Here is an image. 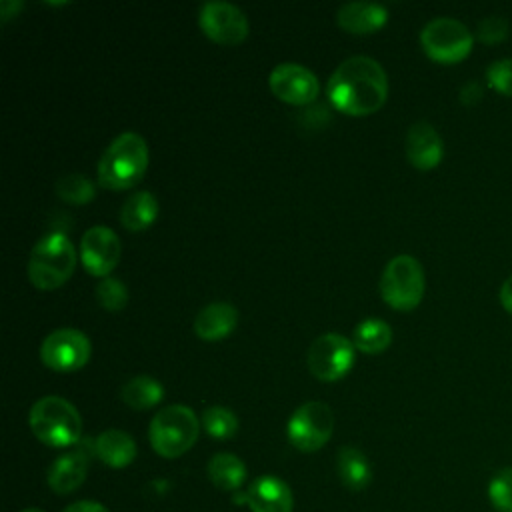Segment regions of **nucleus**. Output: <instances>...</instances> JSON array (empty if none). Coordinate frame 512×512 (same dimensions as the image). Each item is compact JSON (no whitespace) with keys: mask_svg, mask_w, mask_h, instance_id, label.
Segmentation results:
<instances>
[{"mask_svg":"<svg viewBox=\"0 0 512 512\" xmlns=\"http://www.w3.org/2000/svg\"><path fill=\"white\" fill-rule=\"evenodd\" d=\"M326 94L340 112L372 114L386 100L388 78L374 58L356 54L336 66L328 78Z\"/></svg>","mask_w":512,"mask_h":512,"instance_id":"1","label":"nucleus"},{"mask_svg":"<svg viewBox=\"0 0 512 512\" xmlns=\"http://www.w3.org/2000/svg\"><path fill=\"white\" fill-rule=\"evenodd\" d=\"M148 146L136 132H122L102 152L96 176L104 188L122 190L134 186L146 172Z\"/></svg>","mask_w":512,"mask_h":512,"instance_id":"2","label":"nucleus"},{"mask_svg":"<svg viewBox=\"0 0 512 512\" xmlns=\"http://www.w3.org/2000/svg\"><path fill=\"white\" fill-rule=\"evenodd\" d=\"M76 266V250L62 232L42 236L28 258V278L40 290H54L70 278Z\"/></svg>","mask_w":512,"mask_h":512,"instance_id":"3","label":"nucleus"},{"mask_svg":"<svg viewBox=\"0 0 512 512\" xmlns=\"http://www.w3.org/2000/svg\"><path fill=\"white\" fill-rule=\"evenodd\" d=\"M28 424L40 442L54 448L74 444L82 432L78 410L60 396H44L36 400L30 408Z\"/></svg>","mask_w":512,"mask_h":512,"instance_id":"4","label":"nucleus"},{"mask_svg":"<svg viewBox=\"0 0 512 512\" xmlns=\"http://www.w3.org/2000/svg\"><path fill=\"white\" fill-rule=\"evenodd\" d=\"M200 422L196 414L182 404H170L154 414L148 436L152 448L164 458L184 454L198 438Z\"/></svg>","mask_w":512,"mask_h":512,"instance_id":"5","label":"nucleus"},{"mask_svg":"<svg viewBox=\"0 0 512 512\" xmlns=\"http://www.w3.org/2000/svg\"><path fill=\"white\" fill-rule=\"evenodd\" d=\"M380 294L396 310H412L424 294V270L410 254H398L382 270Z\"/></svg>","mask_w":512,"mask_h":512,"instance_id":"6","label":"nucleus"},{"mask_svg":"<svg viewBox=\"0 0 512 512\" xmlns=\"http://www.w3.org/2000/svg\"><path fill=\"white\" fill-rule=\"evenodd\" d=\"M420 44L432 60L452 64L470 54L472 32L460 20L440 16L426 22L420 32Z\"/></svg>","mask_w":512,"mask_h":512,"instance_id":"7","label":"nucleus"},{"mask_svg":"<svg viewBox=\"0 0 512 512\" xmlns=\"http://www.w3.org/2000/svg\"><path fill=\"white\" fill-rule=\"evenodd\" d=\"M334 430V414L324 402H306L294 410L288 420L286 434L294 448L314 452L322 448Z\"/></svg>","mask_w":512,"mask_h":512,"instance_id":"8","label":"nucleus"},{"mask_svg":"<svg viewBox=\"0 0 512 512\" xmlns=\"http://www.w3.org/2000/svg\"><path fill=\"white\" fill-rule=\"evenodd\" d=\"M354 344L338 332H326L318 336L306 354L310 372L326 382L342 378L354 362Z\"/></svg>","mask_w":512,"mask_h":512,"instance_id":"9","label":"nucleus"},{"mask_svg":"<svg viewBox=\"0 0 512 512\" xmlns=\"http://www.w3.org/2000/svg\"><path fill=\"white\" fill-rule=\"evenodd\" d=\"M90 356V340L74 328H58L50 332L40 346L42 362L58 372L78 370Z\"/></svg>","mask_w":512,"mask_h":512,"instance_id":"10","label":"nucleus"},{"mask_svg":"<svg viewBox=\"0 0 512 512\" xmlns=\"http://www.w3.org/2000/svg\"><path fill=\"white\" fill-rule=\"evenodd\" d=\"M198 20L204 34L220 44H238L248 34V20L244 12L224 0L204 2Z\"/></svg>","mask_w":512,"mask_h":512,"instance_id":"11","label":"nucleus"},{"mask_svg":"<svg viewBox=\"0 0 512 512\" xmlns=\"http://www.w3.org/2000/svg\"><path fill=\"white\" fill-rule=\"evenodd\" d=\"M270 90L284 102L308 104L318 96V78L302 64L282 62L268 76Z\"/></svg>","mask_w":512,"mask_h":512,"instance_id":"12","label":"nucleus"},{"mask_svg":"<svg viewBox=\"0 0 512 512\" xmlns=\"http://www.w3.org/2000/svg\"><path fill=\"white\" fill-rule=\"evenodd\" d=\"M80 258L94 276H106L120 258V240L108 226H92L82 234Z\"/></svg>","mask_w":512,"mask_h":512,"instance_id":"13","label":"nucleus"},{"mask_svg":"<svg viewBox=\"0 0 512 512\" xmlns=\"http://www.w3.org/2000/svg\"><path fill=\"white\" fill-rule=\"evenodd\" d=\"M236 502H246L252 512H292V492L288 484L276 476L256 478L244 494H236Z\"/></svg>","mask_w":512,"mask_h":512,"instance_id":"14","label":"nucleus"},{"mask_svg":"<svg viewBox=\"0 0 512 512\" xmlns=\"http://www.w3.org/2000/svg\"><path fill=\"white\" fill-rule=\"evenodd\" d=\"M442 138L430 122H414L406 132V156L412 166L430 170L442 160Z\"/></svg>","mask_w":512,"mask_h":512,"instance_id":"15","label":"nucleus"},{"mask_svg":"<svg viewBox=\"0 0 512 512\" xmlns=\"http://www.w3.org/2000/svg\"><path fill=\"white\" fill-rule=\"evenodd\" d=\"M388 18V10L376 2H346L336 10V22L354 34H366L380 28Z\"/></svg>","mask_w":512,"mask_h":512,"instance_id":"16","label":"nucleus"},{"mask_svg":"<svg viewBox=\"0 0 512 512\" xmlns=\"http://www.w3.org/2000/svg\"><path fill=\"white\" fill-rule=\"evenodd\" d=\"M238 322V310L230 302H212L194 318V332L202 340H220L228 336Z\"/></svg>","mask_w":512,"mask_h":512,"instance_id":"17","label":"nucleus"},{"mask_svg":"<svg viewBox=\"0 0 512 512\" xmlns=\"http://www.w3.org/2000/svg\"><path fill=\"white\" fill-rule=\"evenodd\" d=\"M86 472L88 456L84 452H68L52 462L46 480L56 494H68L84 482Z\"/></svg>","mask_w":512,"mask_h":512,"instance_id":"18","label":"nucleus"},{"mask_svg":"<svg viewBox=\"0 0 512 512\" xmlns=\"http://www.w3.org/2000/svg\"><path fill=\"white\" fill-rule=\"evenodd\" d=\"M94 450H96L98 458L110 468H124L136 456V444H134L132 436L126 434L124 430H116V428L104 430L96 438Z\"/></svg>","mask_w":512,"mask_h":512,"instance_id":"19","label":"nucleus"},{"mask_svg":"<svg viewBox=\"0 0 512 512\" xmlns=\"http://www.w3.org/2000/svg\"><path fill=\"white\" fill-rule=\"evenodd\" d=\"M336 470L342 484L350 490H362L372 480L368 458L354 446H342L336 456Z\"/></svg>","mask_w":512,"mask_h":512,"instance_id":"20","label":"nucleus"},{"mask_svg":"<svg viewBox=\"0 0 512 512\" xmlns=\"http://www.w3.org/2000/svg\"><path fill=\"white\" fill-rule=\"evenodd\" d=\"M158 214V202L152 192L140 190L128 196L120 210V222L128 230H144L148 228Z\"/></svg>","mask_w":512,"mask_h":512,"instance_id":"21","label":"nucleus"},{"mask_svg":"<svg viewBox=\"0 0 512 512\" xmlns=\"http://www.w3.org/2000/svg\"><path fill=\"white\" fill-rule=\"evenodd\" d=\"M208 478L220 490H238L246 478V466L238 456L218 452L208 462Z\"/></svg>","mask_w":512,"mask_h":512,"instance_id":"22","label":"nucleus"},{"mask_svg":"<svg viewBox=\"0 0 512 512\" xmlns=\"http://www.w3.org/2000/svg\"><path fill=\"white\" fill-rule=\"evenodd\" d=\"M120 394L128 406L136 410H146L162 400L164 388L152 376H134L128 382H124Z\"/></svg>","mask_w":512,"mask_h":512,"instance_id":"23","label":"nucleus"},{"mask_svg":"<svg viewBox=\"0 0 512 512\" xmlns=\"http://www.w3.org/2000/svg\"><path fill=\"white\" fill-rule=\"evenodd\" d=\"M392 340L390 326L380 318H364L352 332V344L370 354H378L388 348Z\"/></svg>","mask_w":512,"mask_h":512,"instance_id":"24","label":"nucleus"},{"mask_svg":"<svg viewBox=\"0 0 512 512\" xmlns=\"http://www.w3.org/2000/svg\"><path fill=\"white\" fill-rule=\"evenodd\" d=\"M56 194L62 200L70 202V204H84V202L94 198L96 186H94V182L86 174L72 172V174H66V176L58 178Z\"/></svg>","mask_w":512,"mask_h":512,"instance_id":"25","label":"nucleus"},{"mask_svg":"<svg viewBox=\"0 0 512 512\" xmlns=\"http://www.w3.org/2000/svg\"><path fill=\"white\" fill-rule=\"evenodd\" d=\"M202 426L214 438H232L238 430V418L224 406H210L202 412Z\"/></svg>","mask_w":512,"mask_h":512,"instance_id":"26","label":"nucleus"},{"mask_svg":"<svg viewBox=\"0 0 512 512\" xmlns=\"http://www.w3.org/2000/svg\"><path fill=\"white\" fill-rule=\"evenodd\" d=\"M488 498L498 512H512V468L498 470L488 484Z\"/></svg>","mask_w":512,"mask_h":512,"instance_id":"27","label":"nucleus"},{"mask_svg":"<svg viewBox=\"0 0 512 512\" xmlns=\"http://www.w3.org/2000/svg\"><path fill=\"white\" fill-rule=\"evenodd\" d=\"M96 300L106 310H112V312L122 310L128 302V290H126L124 282H120L118 278L106 276L96 286Z\"/></svg>","mask_w":512,"mask_h":512,"instance_id":"28","label":"nucleus"},{"mask_svg":"<svg viewBox=\"0 0 512 512\" xmlns=\"http://www.w3.org/2000/svg\"><path fill=\"white\" fill-rule=\"evenodd\" d=\"M486 80L498 94L512 96V58L494 60L486 70Z\"/></svg>","mask_w":512,"mask_h":512,"instance_id":"29","label":"nucleus"},{"mask_svg":"<svg viewBox=\"0 0 512 512\" xmlns=\"http://www.w3.org/2000/svg\"><path fill=\"white\" fill-rule=\"evenodd\" d=\"M476 32L484 44H496L508 36V22L502 16H486L480 20Z\"/></svg>","mask_w":512,"mask_h":512,"instance_id":"30","label":"nucleus"},{"mask_svg":"<svg viewBox=\"0 0 512 512\" xmlns=\"http://www.w3.org/2000/svg\"><path fill=\"white\" fill-rule=\"evenodd\" d=\"M64 512H108V508L94 500H80V502L70 504Z\"/></svg>","mask_w":512,"mask_h":512,"instance_id":"31","label":"nucleus"},{"mask_svg":"<svg viewBox=\"0 0 512 512\" xmlns=\"http://www.w3.org/2000/svg\"><path fill=\"white\" fill-rule=\"evenodd\" d=\"M500 304L506 312L512 314V274L500 286Z\"/></svg>","mask_w":512,"mask_h":512,"instance_id":"32","label":"nucleus"},{"mask_svg":"<svg viewBox=\"0 0 512 512\" xmlns=\"http://www.w3.org/2000/svg\"><path fill=\"white\" fill-rule=\"evenodd\" d=\"M20 8H22V0H2V2H0V16H2V22H6L8 18H12Z\"/></svg>","mask_w":512,"mask_h":512,"instance_id":"33","label":"nucleus"},{"mask_svg":"<svg viewBox=\"0 0 512 512\" xmlns=\"http://www.w3.org/2000/svg\"><path fill=\"white\" fill-rule=\"evenodd\" d=\"M460 96H462V102H466V104H468V96H472V102H476L482 96V90H480V86L476 82H470V84H466L462 88Z\"/></svg>","mask_w":512,"mask_h":512,"instance_id":"34","label":"nucleus"},{"mask_svg":"<svg viewBox=\"0 0 512 512\" xmlns=\"http://www.w3.org/2000/svg\"><path fill=\"white\" fill-rule=\"evenodd\" d=\"M22 512H44V510H40V508H26V510H22Z\"/></svg>","mask_w":512,"mask_h":512,"instance_id":"35","label":"nucleus"}]
</instances>
